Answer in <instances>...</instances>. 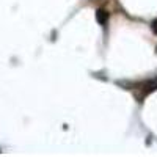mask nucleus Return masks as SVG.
I'll return each instance as SVG.
<instances>
[{"label": "nucleus", "mask_w": 157, "mask_h": 157, "mask_svg": "<svg viewBox=\"0 0 157 157\" xmlns=\"http://www.w3.org/2000/svg\"><path fill=\"white\" fill-rule=\"evenodd\" d=\"M151 29H152V32L157 35V19H155V21H152V24H151Z\"/></svg>", "instance_id": "7ed1b4c3"}, {"label": "nucleus", "mask_w": 157, "mask_h": 157, "mask_svg": "<svg viewBox=\"0 0 157 157\" xmlns=\"http://www.w3.org/2000/svg\"><path fill=\"white\" fill-rule=\"evenodd\" d=\"M157 90V78H154V80H151L148 85H145V90H143V94L148 96L149 93H152V91Z\"/></svg>", "instance_id": "f03ea898"}, {"label": "nucleus", "mask_w": 157, "mask_h": 157, "mask_svg": "<svg viewBox=\"0 0 157 157\" xmlns=\"http://www.w3.org/2000/svg\"><path fill=\"white\" fill-rule=\"evenodd\" d=\"M96 19H98V22L101 25H105L107 21H109V13L105 10H98L96 11Z\"/></svg>", "instance_id": "f257e3e1"}]
</instances>
